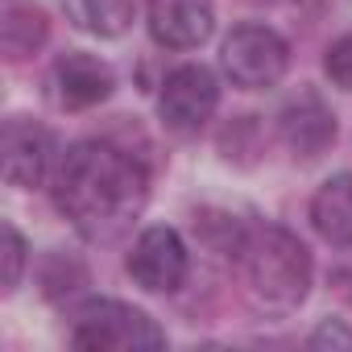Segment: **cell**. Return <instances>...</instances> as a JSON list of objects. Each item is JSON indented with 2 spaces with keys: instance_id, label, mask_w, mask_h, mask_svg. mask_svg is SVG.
<instances>
[{
  "instance_id": "obj_5",
  "label": "cell",
  "mask_w": 352,
  "mask_h": 352,
  "mask_svg": "<svg viewBox=\"0 0 352 352\" xmlns=\"http://www.w3.org/2000/svg\"><path fill=\"white\" fill-rule=\"evenodd\" d=\"M216 104H220V83L208 67H195V63L170 71L162 83V96H157L162 120L179 133H195L199 124H208Z\"/></svg>"
},
{
  "instance_id": "obj_1",
  "label": "cell",
  "mask_w": 352,
  "mask_h": 352,
  "mask_svg": "<svg viewBox=\"0 0 352 352\" xmlns=\"http://www.w3.org/2000/svg\"><path fill=\"white\" fill-rule=\"evenodd\" d=\"M145 199V166L108 141L71 145L54 170V204L87 241H116L141 216Z\"/></svg>"
},
{
  "instance_id": "obj_15",
  "label": "cell",
  "mask_w": 352,
  "mask_h": 352,
  "mask_svg": "<svg viewBox=\"0 0 352 352\" xmlns=\"http://www.w3.org/2000/svg\"><path fill=\"white\" fill-rule=\"evenodd\" d=\"M21 270H25V241L17 228H5V290L21 282Z\"/></svg>"
},
{
  "instance_id": "obj_6",
  "label": "cell",
  "mask_w": 352,
  "mask_h": 352,
  "mask_svg": "<svg viewBox=\"0 0 352 352\" xmlns=\"http://www.w3.org/2000/svg\"><path fill=\"white\" fill-rule=\"evenodd\" d=\"M129 274L149 294H170L187 282V245L174 228H145L129 253Z\"/></svg>"
},
{
  "instance_id": "obj_9",
  "label": "cell",
  "mask_w": 352,
  "mask_h": 352,
  "mask_svg": "<svg viewBox=\"0 0 352 352\" xmlns=\"http://www.w3.org/2000/svg\"><path fill=\"white\" fill-rule=\"evenodd\" d=\"M278 133L286 141V149L294 157H319L327 153V145L336 141V116L331 108L315 96V91H302L298 100H290L278 116Z\"/></svg>"
},
{
  "instance_id": "obj_17",
  "label": "cell",
  "mask_w": 352,
  "mask_h": 352,
  "mask_svg": "<svg viewBox=\"0 0 352 352\" xmlns=\"http://www.w3.org/2000/svg\"><path fill=\"white\" fill-rule=\"evenodd\" d=\"M331 286H336V290H340V298H344V302L352 307V265L336 270V274H331Z\"/></svg>"
},
{
  "instance_id": "obj_13",
  "label": "cell",
  "mask_w": 352,
  "mask_h": 352,
  "mask_svg": "<svg viewBox=\"0 0 352 352\" xmlns=\"http://www.w3.org/2000/svg\"><path fill=\"white\" fill-rule=\"evenodd\" d=\"M63 9H67L71 25H79L83 34H96V38H120L133 21L129 0H63Z\"/></svg>"
},
{
  "instance_id": "obj_12",
  "label": "cell",
  "mask_w": 352,
  "mask_h": 352,
  "mask_svg": "<svg viewBox=\"0 0 352 352\" xmlns=\"http://www.w3.org/2000/svg\"><path fill=\"white\" fill-rule=\"evenodd\" d=\"M46 38H50V21L38 5H13L0 17V54L9 63H25L46 46Z\"/></svg>"
},
{
  "instance_id": "obj_4",
  "label": "cell",
  "mask_w": 352,
  "mask_h": 352,
  "mask_svg": "<svg viewBox=\"0 0 352 352\" xmlns=\"http://www.w3.org/2000/svg\"><path fill=\"white\" fill-rule=\"evenodd\" d=\"M286 67H290V50L282 34H274L270 25H241L224 42V71L245 91L274 87L286 75Z\"/></svg>"
},
{
  "instance_id": "obj_14",
  "label": "cell",
  "mask_w": 352,
  "mask_h": 352,
  "mask_svg": "<svg viewBox=\"0 0 352 352\" xmlns=\"http://www.w3.org/2000/svg\"><path fill=\"white\" fill-rule=\"evenodd\" d=\"M323 71H327V79H331L336 87L352 91V34H348V38H336V42L327 46Z\"/></svg>"
},
{
  "instance_id": "obj_3",
  "label": "cell",
  "mask_w": 352,
  "mask_h": 352,
  "mask_svg": "<svg viewBox=\"0 0 352 352\" xmlns=\"http://www.w3.org/2000/svg\"><path fill=\"white\" fill-rule=\"evenodd\" d=\"M71 344L87 348V352H137V348H162L166 331L145 311H137L129 302L96 298L75 315Z\"/></svg>"
},
{
  "instance_id": "obj_10",
  "label": "cell",
  "mask_w": 352,
  "mask_h": 352,
  "mask_svg": "<svg viewBox=\"0 0 352 352\" xmlns=\"http://www.w3.org/2000/svg\"><path fill=\"white\" fill-rule=\"evenodd\" d=\"M112 87H116V75L96 54L71 50L54 63V96L63 108H96L112 96Z\"/></svg>"
},
{
  "instance_id": "obj_7",
  "label": "cell",
  "mask_w": 352,
  "mask_h": 352,
  "mask_svg": "<svg viewBox=\"0 0 352 352\" xmlns=\"http://www.w3.org/2000/svg\"><path fill=\"white\" fill-rule=\"evenodd\" d=\"M0 162L9 187H38L50 166V133L30 116H9L0 133Z\"/></svg>"
},
{
  "instance_id": "obj_2",
  "label": "cell",
  "mask_w": 352,
  "mask_h": 352,
  "mask_svg": "<svg viewBox=\"0 0 352 352\" xmlns=\"http://www.w3.org/2000/svg\"><path fill=\"white\" fill-rule=\"evenodd\" d=\"M241 274L253 307L270 315L294 311L311 290V253L286 228H261L241 245Z\"/></svg>"
},
{
  "instance_id": "obj_11",
  "label": "cell",
  "mask_w": 352,
  "mask_h": 352,
  "mask_svg": "<svg viewBox=\"0 0 352 352\" xmlns=\"http://www.w3.org/2000/svg\"><path fill=\"white\" fill-rule=\"evenodd\" d=\"M311 224L327 245L352 249V174H331V179L315 191Z\"/></svg>"
},
{
  "instance_id": "obj_16",
  "label": "cell",
  "mask_w": 352,
  "mask_h": 352,
  "mask_svg": "<svg viewBox=\"0 0 352 352\" xmlns=\"http://www.w3.org/2000/svg\"><path fill=\"white\" fill-rule=\"evenodd\" d=\"M323 344H344V348H352V331H344V327H336V323H323V327L311 336V348H323Z\"/></svg>"
},
{
  "instance_id": "obj_8",
  "label": "cell",
  "mask_w": 352,
  "mask_h": 352,
  "mask_svg": "<svg viewBox=\"0 0 352 352\" xmlns=\"http://www.w3.org/2000/svg\"><path fill=\"white\" fill-rule=\"evenodd\" d=\"M212 0H149V34L170 50H195L212 38Z\"/></svg>"
}]
</instances>
